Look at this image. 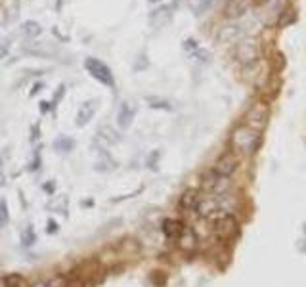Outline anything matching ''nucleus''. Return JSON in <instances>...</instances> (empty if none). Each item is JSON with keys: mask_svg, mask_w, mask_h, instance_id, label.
<instances>
[{"mask_svg": "<svg viewBox=\"0 0 306 287\" xmlns=\"http://www.w3.org/2000/svg\"><path fill=\"white\" fill-rule=\"evenodd\" d=\"M230 144L235 155H253L260 146V132L247 125L235 126L230 136Z\"/></svg>", "mask_w": 306, "mask_h": 287, "instance_id": "nucleus-1", "label": "nucleus"}, {"mask_svg": "<svg viewBox=\"0 0 306 287\" xmlns=\"http://www.w3.org/2000/svg\"><path fill=\"white\" fill-rule=\"evenodd\" d=\"M233 58L243 67H251V65L258 63V60H260L258 40H255V38H241L233 48Z\"/></svg>", "mask_w": 306, "mask_h": 287, "instance_id": "nucleus-2", "label": "nucleus"}, {"mask_svg": "<svg viewBox=\"0 0 306 287\" xmlns=\"http://www.w3.org/2000/svg\"><path fill=\"white\" fill-rule=\"evenodd\" d=\"M232 186H233L232 178L216 175L214 171H208L207 175H203V178H201V188H203V191H205L207 195H212V197H220V195L230 193Z\"/></svg>", "mask_w": 306, "mask_h": 287, "instance_id": "nucleus-3", "label": "nucleus"}, {"mask_svg": "<svg viewBox=\"0 0 306 287\" xmlns=\"http://www.w3.org/2000/svg\"><path fill=\"white\" fill-rule=\"evenodd\" d=\"M268 119H270V105L266 101H255L247 113H245V125L255 128L257 132H260L264 126L268 125Z\"/></svg>", "mask_w": 306, "mask_h": 287, "instance_id": "nucleus-4", "label": "nucleus"}, {"mask_svg": "<svg viewBox=\"0 0 306 287\" xmlns=\"http://www.w3.org/2000/svg\"><path fill=\"white\" fill-rule=\"evenodd\" d=\"M85 69L90 73V75L94 77L96 81H100L102 85H105V87H115V79H113V73H111V69L105 65V63L98 60V58H86L85 60Z\"/></svg>", "mask_w": 306, "mask_h": 287, "instance_id": "nucleus-5", "label": "nucleus"}, {"mask_svg": "<svg viewBox=\"0 0 306 287\" xmlns=\"http://www.w3.org/2000/svg\"><path fill=\"white\" fill-rule=\"evenodd\" d=\"M212 230L220 239H233L239 234V224H237V220L233 218L232 214H222L220 218L214 220Z\"/></svg>", "mask_w": 306, "mask_h": 287, "instance_id": "nucleus-6", "label": "nucleus"}, {"mask_svg": "<svg viewBox=\"0 0 306 287\" xmlns=\"http://www.w3.org/2000/svg\"><path fill=\"white\" fill-rule=\"evenodd\" d=\"M237 169H239V155H235L233 151H226V153H222L220 157L216 159L212 171H214L216 175L232 178Z\"/></svg>", "mask_w": 306, "mask_h": 287, "instance_id": "nucleus-7", "label": "nucleus"}, {"mask_svg": "<svg viewBox=\"0 0 306 287\" xmlns=\"http://www.w3.org/2000/svg\"><path fill=\"white\" fill-rule=\"evenodd\" d=\"M134 115H136V105H132L130 101H122L117 109V126L121 130H126L128 126L132 125L134 121Z\"/></svg>", "mask_w": 306, "mask_h": 287, "instance_id": "nucleus-8", "label": "nucleus"}, {"mask_svg": "<svg viewBox=\"0 0 306 287\" xmlns=\"http://www.w3.org/2000/svg\"><path fill=\"white\" fill-rule=\"evenodd\" d=\"M197 234L190 228V226H184L182 234L178 236V239H176V245L180 247V249L184 251V253H192V251L197 249Z\"/></svg>", "mask_w": 306, "mask_h": 287, "instance_id": "nucleus-9", "label": "nucleus"}, {"mask_svg": "<svg viewBox=\"0 0 306 287\" xmlns=\"http://www.w3.org/2000/svg\"><path fill=\"white\" fill-rule=\"evenodd\" d=\"M249 8V0H228L224 6V17L226 19H239L243 17Z\"/></svg>", "mask_w": 306, "mask_h": 287, "instance_id": "nucleus-10", "label": "nucleus"}, {"mask_svg": "<svg viewBox=\"0 0 306 287\" xmlns=\"http://www.w3.org/2000/svg\"><path fill=\"white\" fill-rule=\"evenodd\" d=\"M243 37V29L241 25H226L220 27V31L216 33V40L222 44H230V42H239Z\"/></svg>", "mask_w": 306, "mask_h": 287, "instance_id": "nucleus-11", "label": "nucleus"}, {"mask_svg": "<svg viewBox=\"0 0 306 287\" xmlns=\"http://www.w3.org/2000/svg\"><path fill=\"white\" fill-rule=\"evenodd\" d=\"M199 191L197 190H186L182 195H180V199H178V209L182 212H194L197 207V201H199Z\"/></svg>", "mask_w": 306, "mask_h": 287, "instance_id": "nucleus-12", "label": "nucleus"}, {"mask_svg": "<svg viewBox=\"0 0 306 287\" xmlns=\"http://www.w3.org/2000/svg\"><path fill=\"white\" fill-rule=\"evenodd\" d=\"M184 226L186 224H184L182 220H176V218H165L163 224H161V230H163V236L167 237V239L176 241L178 236L182 234Z\"/></svg>", "mask_w": 306, "mask_h": 287, "instance_id": "nucleus-13", "label": "nucleus"}, {"mask_svg": "<svg viewBox=\"0 0 306 287\" xmlns=\"http://www.w3.org/2000/svg\"><path fill=\"white\" fill-rule=\"evenodd\" d=\"M172 17V6H159L149 13V23L153 27H165Z\"/></svg>", "mask_w": 306, "mask_h": 287, "instance_id": "nucleus-14", "label": "nucleus"}, {"mask_svg": "<svg viewBox=\"0 0 306 287\" xmlns=\"http://www.w3.org/2000/svg\"><path fill=\"white\" fill-rule=\"evenodd\" d=\"M96 109H98V101L96 100L85 101V103L79 107V113H77V126H85L86 123H90V119L94 117Z\"/></svg>", "mask_w": 306, "mask_h": 287, "instance_id": "nucleus-15", "label": "nucleus"}, {"mask_svg": "<svg viewBox=\"0 0 306 287\" xmlns=\"http://www.w3.org/2000/svg\"><path fill=\"white\" fill-rule=\"evenodd\" d=\"M119 251H121L122 257H138L142 253V245L134 237H124L119 243Z\"/></svg>", "mask_w": 306, "mask_h": 287, "instance_id": "nucleus-16", "label": "nucleus"}, {"mask_svg": "<svg viewBox=\"0 0 306 287\" xmlns=\"http://www.w3.org/2000/svg\"><path fill=\"white\" fill-rule=\"evenodd\" d=\"M98 138L102 140V142H105L107 146H113V144H117L119 140H121V136H119V132L113 128V126L109 125H103L98 128Z\"/></svg>", "mask_w": 306, "mask_h": 287, "instance_id": "nucleus-17", "label": "nucleus"}, {"mask_svg": "<svg viewBox=\"0 0 306 287\" xmlns=\"http://www.w3.org/2000/svg\"><path fill=\"white\" fill-rule=\"evenodd\" d=\"M40 31H42V27L40 23L37 21H33V19H29V21H25L23 27H21V35L25 38H37L40 35Z\"/></svg>", "mask_w": 306, "mask_h": 287, "instance_id": "nucleus-18", "label": "nucleus"}, {"mask_svg": "<svg viewBox=\"0 0 306 287\" xmlns=\"http://www.w3.org/2000/svg\"><path fill=\"white\" fill-rule=\"evenodd\" d=\"M19 12H21V0H12V4L8 6V12H6V23L8 25L15 23L19 17Z\"/></svg>", "mask_w": 306, "mask_h": 287, "instance_id": "nucleus-19", "label": "nucleus"}, {"mask_svg": "<svg viewBox=\"0 0 306 287\" xmlns=\"http://www.w3.org/2000/svg\"><path fill=\"white\" fill-rule=\"evenodd\" d=\"M4 284H6V287H29L27 280H25L23 276H19V274L6 276V278H4Z\"/></svg>", "mask_w": 306, "mask_h": 287, "instance_id": "nucleus-20", "label": "nucleus"}, {"mask_svg": "<svg viewBox=\"0 0 306 287\" xmlns=\"http://www.w3.org/2000/svg\"><path fill=\"white\" fill-rule=\"evenodd\" d=\"M146 101L149 107H155V109H171V103H169V101L161 100V98H155V96H147Z\"/></svg>", "mask_w": 306, "mask_h": 287, "instance_id": "nucleus-21", "label": "nucleus"}, {"mask_svg": "<svg viewBox=\"0 0 306 287\" xmlns=\"http://www.w3.org/2000/svg\"><path fill=\"white\" fill-rule=\"evenodd\" d=\"M295 19H297V12H295L293 8H285V10H283L282 19H280L278 23H280V27H287L289 23H293Z\"/></svg>", "mask_w": 306, "mask_h": 287, "instance_id": "nucleus-22", "label": "nucleus"}, {"mask_svg": "<svg viewBox=\"0 0 306 287\" xmlns=\"http://www.w3.org/2000/svg\"><path fill=\"white\" fill-rule=\"evenodd\" d=\"M75 146V142L71 138H58L56 142H54V148H58L60 151H71Z\"/></svg>", "mask_w": 306, "mask_h": 287, "instance_id": "nucleus-23", "label": "nucleus"}, {"mask_svg": "<svg viewBox=\"0 0 306 287\" xmlns=\"http://www.w3.org/2000/svg\"><path fill=\"white\" fill-rule=\"evenodd\" d=\"M10 222V211H8V203L6 199H0V228Z\"/></svg>", "mask_w": 306, "mask_h": 287, "instance_id": "nucleus-24", "label": "nucleus"}, {"mask_svg": "<svg viewBox=\"0 0 306 287\" xmlns=\"http://www.w3.org/2000/svg\"><path fill=\"white\" fill-rule=\"evenodd\" d=\"M208 6H210V0H197L196 4H194V13H196V15H201V13L207 12Z\"/></svg>", "mask_w": 306, "mask_h": 287, "instance_id": "nucleus-25", "label": "nucleus"}, {"mask_svg": "<svg viewBox=\"0 0 306 287\" xmlns=\"http://www.w3.org/2000/svg\"><path fill=\"white\" fill-rule=\"evenodd\" d=\"M10 46H12V38H2V40H0V60L6 58V54H8V50H10Z\"/></svg>", "mask_w": 306, "mask_h": 287, "instance_id": "nucleus-26", "label": "nucleus"}, {"mask_svg": "<svg viewBox=\"0 0 306 287\" xmlns=\"http://www.w3.org/2000/svg\"><path fill=\"white\" fill-rule=\"evenodd\" d=\"M46 287H67V280L63 278V276H56L54 280H50Z\"/></svg>", "mask_w": 306, "mask_h": 287, "instance_id": "nucleus-27", "label": "nucleus"}, {"mask_svg": "<svg viewBox=\"0 0 306 287\" xmlns=\"http://www.w3.org/2000/svg\"><path fill=\"white\" fill-rule=\"evenodd\" d=\"M35 243V232H33V228L29 226L27 228V234H23V245H33Z\"/></svg>", "mask_w": 306, "mask_h": 287, "instance_id": "nucleus-28", "label": "nucleus"}, {"mask_svg": "<svg viewBox=\"0 0 306 287\" xmlns=\"http://www.w3.org/2000/svg\"><path fill=\"white\" fill-rule=\"evenodd\" d=\"M54 232H58V224L54 220H48V234H54Z\"/></svg>", "mask_w": 306, "mask_h": 287, "instance_id": "nucleus-29", "label": "nucleus"}, {"mask_svg": "<svg viewBox=\"0 0 306 287\" xmlns=\"http://www.w3.org/2000/svg\"><path fill=\"white\" fill-rule=\"evenodd\" d=\"M253 2H255V4H266L268 0H253Z\"/></svg>", "mask_w": 306, "mask_h": 287, "instance_id": "nucleus-30", "label": "nucleus"}, {"mask_svg": "<svg viewBox=\"0 0 306 287\" xmlns=\"http://www.w3.org/2000/svg\"><path fill=\"white\" fill-rule=\"evenodd\" d=\"M172 2H174V6H176V4H180V2H182V0H172Z\"/></svg>", "mask_w": 306, "mask_h": 287, "instance_id": "nucleus-31", "label": "nucleus"}]
</instances>
